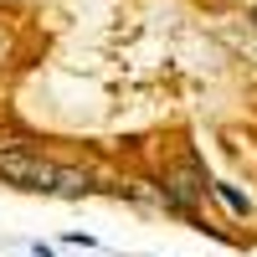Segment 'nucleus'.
I'll return each instance as SVG.
<instances>
[{"instance_id":"obj_1","label":"nucleus","mask_w":257,"mask_h":257,"mask_svg":"<svg viewBox=\"0 0 257 257\" xmlns=\"http://www.w3.org/2000/svg\"><path fill=\"white\" fill-rule=\"evenodd\" d=\"M0 180L31 196H57L62 165L52 155H41V144L26 134H0Z\"/></svg>"},{"instance_id":"obj_2","label":"nucleus","mask_w":257,"mask_h":257,"mask_svg":"<svg viewBox=\"0 0 257 257\" xmlns=\"http://www.w3.org/2000/svg\"><path fill=\"white\" fill-rule=\"evenodd\" d=\"M211 185H216V180L206 175L201 155H196V149H185L180 160H170V165L160 170V180H155V201H160L165 211H175V216L196 221V206L211 196Z\"/></svg>"},{"instance_id":"obj_3","label":"nucleus","mask_w":257,"mask_h":257,"mask_svg":"<svg viewBox=\"0 0 257 257\" xmlns=\"http://www.w3.org/2000/svg\"><path fill=\"white\" fill-rule=\"evenodd\" d=\"M93 190H98V180H93L88 165H62V180H57L62 201H82V196H93Z\"/></svg>"},{"instance_id":"obj_4","label":"nucleus","mask_w":257,"mask_h":257,"mask_svg":"<svg viewBox=\"0 0 257 257\" xmlns=\"http://www.w3.org/2000/svg\"><path fill=\"white\" fill-rule=\"evenodd\" d=\"M211 196H216V201H221V206H226L237 221H247L252 211H257V206H252V196H247V190H242L237 180H216V185H211Z\"/></svg>"},{"instance_id":"obj_5","label":"nucleus","mask_w":257,"mask_h":257,"mask_svg":"<svg viewBox=\"0 0 257 257\" xmlns=\"http://www.w3.org/2000/svg\"><path fill=\"white\" fill-rule=\"evenodd\" d=\"M11 62H16V26L0 16V72H6Z\"/></svg>"},{"instance_id":"obj_6","label":"nucleus","mask_w":257,"mask_h":257,"mask_svg":"<svg viewBox=\"0 0 257 257\" xmlns=\"http://www.w3.org/2000/svg\"><path fill=\"white\" fill-rule=\"evenodd\" d=\"M216 6H231V11H252L257 0H216Z\"/></svg>"},{"instance_id":"obj_7","label":"nucleus","mask_w":257,"mask_h":257,"mask_svg":"<svg viewBox=\"0 0 257 257\" xmlns=\"http://www.w3.org/2000/svg\"><path fill=\"white\" fill-rule=\"evenodd\" d=\"M247 21H252V26H257V6H252V11H247Z\"/></svg>"}]
</instances>
